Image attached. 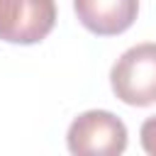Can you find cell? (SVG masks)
<instances>
[{
	"instance_id": "cell-1",
	"label": "cell",
	"mask_w": 156,
	"mask_h": 156,
	"mask_svg": "<svg viewBox=\"0 0 156 156\" xmlns=\"http://www.w3.org/2000/svg\"><path fill=\"white\" fill-rule=\"evenodd\" d=\"M110 85L117 100L132 107L156 102V41L127 49L110 71Z\"/></svg>"
},
{
	"instance_id": "cell-2",
	"label": "cell",
	"mask_w": 156,
	"mask_h": 156,
	"mask_svg": "<svg viewBox=\"0 0 156 156\" xmlns=\"http://www.w3.org/2000/svg\"><path fill=\"white\" fill-rule=\"evenodd\" d=\"M66 144L76 156H117L127 149V127L107 110H88L71 122Z\"/></svg>"
},
{
	"instance_id": "cell-3",
	"label": "cell",
	"mask_w": 156,
	"mask_h": 156,
	"mask_svg": "<svg viewBox=\"0 0 156 156\" xmlns=\"http://www.w3.org/2000/svg\"><path fill=\"white\" fill-rule=\"evenodd\" d=\"M56 24L54 0H0V41L39 44Z\"/></svg>"
},
{
	"instance_id": "cell-4",
	"label": "cell",
	"mask_w": 156,
	"mask_h": 156,
	"mask_svg": "<svg viewBox=\"0 0 156 156\" xmlns=\"http://www.w3.org/2000/svg\"><path fill=\"white\" fill-rule=\"evenodd\" d=\"M73 10L90 34L117 37L134 24L139 0H73Z\"/></svg>"
},
{
	"instance_id": "cell-5",
	"label": "cell",
	"mask_w": 156,
	"mask_h": 156,
	"mask_svg": "<svg viewBox=\"0 0 156 156\" xmlns=\"http://www.w3.org/2000/svg\"><path fill=\"white\" fill-rule=\"evenodd\" d=\"M139 136H141L144 151L151 154V156H156V115L149 117V119H144V124L139 129Z\"/></svg>"
}]
</instances>
